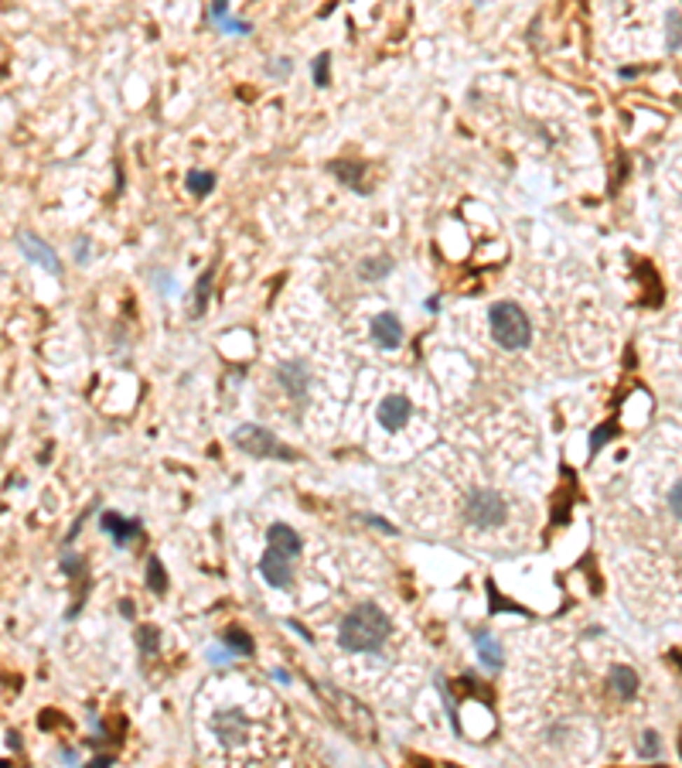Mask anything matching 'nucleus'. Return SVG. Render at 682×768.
Listing matches in <instances>:
<instances>
[{"mask_svg":"<svg viewBox=\"0 0 682 768\" xmlns=\"http://www.w3.org/2000/svg\"><path fill=\"white\" fill-rule=\"evenodd\" d=\"M209 662H211V666H225V662H229V656H225V652H218V649H209Z\"/></svg>","mask_w":682,"mask_h":768,"instance_id":"nucleus-32","label":"nucleus"},{"mask_svg":"<svg viewBox=\"0 0 682 768\" xmlns=\"http://www.w3.org/2000/svg\"><path fill=\"white\" fill-rule=\"evenodd\" d=\"M14 242L21 246V253H25L31 263L45 266L48 273H62V260L55 256V249L45 239H38L34 233H27V229H18V233H14Z\"/></svg>","mask_w":682,"mask_h":768,"instance_id":"nucleus-6","label":"nucleus"},{"mask_svg":"<svg viewBox=\"0 0 682 768\" xmlns=\"http://www.w3.org/2000/svg\"><path fill=\"white\" fill-rule=\"evenodd\" d=\"M426 311L437 315V311H440V297H430V301H426Z\"/></svg>","mask_w":682,"mask_h":768,"instance_id":"nucleus-34","label":"nucleus"},{"mask_svg":"<svg viewBox=\"0 0 682 768\" xmlns=\"http://www.w3.org/2000/svg\"><path fill=\"white\" fill-rule=\"evenodd\" d=\"M260 574H263V581L270 584V587H277V591L290 587V556L280 554L277 547H266L260 556Z\"/></svg>","mask_w":682,"mask_h":768,"instance_id":"nucleus-8","label":"nucleus"},{"mask_svg":"<svg viewBox=\"0 0 682 768\" xmlns=\"http://www.w3.org/2000/svg\"><path fill=\"white\" fill-rule=\"evenodd\" d=\"M147 587H151L154 594H164V591H167V574H164V563H160L158 556L147 560Z\"/></svg>","mask_w":682,"mask_h":768,"instance_id":"nucleus-22","label":"nucleus"},{"mask_svg":"<svg viewBox=\"0 0 682 768\" xmlns=\"http://www.w3.org/2000/svg\"><path fill=\"white\" fill-rule=\"evenodd\" d=\"M314 690L321 693V700L328 704L331 717L338 720L348 734H355L359 741H372V738H375V724H372L368 711L355 700V697H348V693L335 690L331 683H314Z\"/></svg>","mask_w":682,"mask_h":768,"instance_id":"nucleus-3","label":"nucleus"},{"mask_svg":"<svg viewBox=\"0 0 682 768\" xmlns=\"http://www.w3.org/2000/svg\"><path fill=\"white\" fill-rule=\"evenodd\" d=\"M287 625H290V629H297V636H300V638H307V642H311V632H307V629H304L300 622H293V618H290Z\"/></svg>","mask_w":682,"mask_h":768,"instance_id":"nucleus-33","label":"nucleus"},{"mask_svg":"<svg viewBox=\"0 0 682 768\" xmlns=\"http://www.w3.org/2000/svg\"><path fill=\"white\" fill-rule=\"evenodd\" d=\"M331 171L338 174L345 185L352 188V191H359V195H366V185H362V174H366V164H359V160H335L331 164Z\"/></svg>","mask_w":682,"mask_h":768,"instance_id":"nucleus-16","label":"nucleus"},{"mask_svg":"<svg viewBox=\"0 0 682 768\" xmlns=\"http://www.w3.org/2000/svg\"><path fill=\"white\" fill-rule=\"evenodd\" d=\"M222 642H225V649H229L232 656H253V652H256L253 638L246 636L242 629H225V632H222Z\"/></svg>","mask_w":682,"mask_h":768,"instance_id":"nucleus-17","label":"nucleus"},{"mask_svg":"<svg viewBox=\"0 0 682 768\" xmlns=\"http://www.w3.org/2000/svg\"><path fill=\"white\" fill-rule=\"evenodd\" d=\"M488 324H492V338L505 348V352H522L532 342V321L515 301H499L488 311Z\"/></svg>","mask_w":682,"mask_h":768,"instance_id":"nucleus-2","label":"nucleus"},{"mask_svg":"<svg viewBox=\"0 0 682 768\" xmlns=\"http://www.w3.org/2000/svg\"><path fill=\"white\" fill-rule=\"evenodd\" d=\"M246 714L242 711H218V714H211L209 727L215 731V738H222L225 744H232L242 738V731H246Z\"/></svg>","mask_w":682,"mask_h":768,"instance_id":"nucleus-12","label":"nucleus"},{"mask_svg":"<svg viewBox=\"0 0 682 768\" xmlns=\"http://www.w3.org/2000/svg\"><path fill=\"white\" fill-rule=\"evenodd\" d=\"M99 526H103V533H109V536H113V543H116V547H130L133 540L144 533L140 519H123V516H116V512H103Z\"/></svg>","mask_w":682,"mask_h":768,"instance_id":"nucleus-11","label":"nucleus"},{"mask_svg":"<svg viewBox=\"0 0 682 768\" xmlns=\"http://www.w3.org/2000/svg\"><path fill=\"white\" fill-rule=\"evenodd\" d=\"M682 48V14H669V52Z\"/></svg>","mask_w":682,"mask_h":768,"instance_id":"nucleus-25","label":"nucleus"},{"mask_svg":"<svg viewBox=\"0 0 682 768\" xmlns=\"http://www.w3.org/2000/svg\"><path fill=\"white\" fill-rule=\"evenodd\" d=\"M311 76H314V85L317 89H328L331 85V52H321L314 58V65H311Z\"/></svg>","mask_w":682,"mask_h":768,"instance_id":"nucleus-21","label":"nucleus"},{"mask_svg":"<svg viewBox=\"0 0 682 768\" xmlns=\"http://www.w3.org/2000/svg\"><path fill=\"white\" fill-rule=\"evenodd\" d=\"M488 598H492V611H495V615H499L501 608H505V611H515V615H525L522 608H515V605H508L505 598H499V591H495V584H488Z\"/></svg>","mask_w":682,"mask_h":768,"instance_id":"nucleus-28","label":"nucleus"},{"mask_svg":"<svg viewBox=\"0 0 682 768\" xmlns=\"http://www.w3.org/2000/svg\"><path fill=\"white\" fill-rule=\"evenodd\" d=\"M270 72H277V76H290V62H287V58L273 62V65H270Z\"/></svg>","mask_w":682,"mask_h":768,"instance_id":"nucleus-31","label":"nucleus"},{"mask_svg":"<svg viewBox=\"0 0 682 768\" xmlns=\"http://www.w3.org/2000/svg\"><path fill=\"white\" fill-rule=\"evenodd\" d=\"M273 676H277L280 683H290V673H284V669H273Z\"/></svg>","mask_w":682,"mask_h":768,"instance_id":"nucleus-38","label":"nucleus"},{"mask_svg":"<svg viewBox=\"0 0 682 768\" xmlns=\"http://www.w3.org/2000/svg\"><path fill=\"white\" fill-rule=\"evenodd\" d=\"M266 543H270V547H277L280 554H287L290 560H293V556H297V554H300V550H304V543H300V536H297V533L290 530L287 523H273V526L266 530Z\"/></svg>","mask_w":682,"mask_h":768,"instance_id":"nucleus-13","label":"nucleus"},{"mask_svg":"<svg viewBox=\"0 0 682 768\" xmlns=\"http://www.w3.org/2000/svg\"><path fill=\"white\" fill-rule=\"evenodd\" d=\"M464 516H468V523L478 526V530H492V526H501V523H505L508 505H505V499H501L499 492H492V488H474L471 495H468V502H464Z\"/></svg>","mask_w":682,"mask_h":768,"instance_id":"nucleus-5","label":"nucleus"},{"mask_svg":"<svg viewBox=\"0 0 682 768\" xmlns=\"http://www.w3.org/2000/svg\"><path fill=\"white\" fill-rule=\"evenodd\" d=\"M389 632H393L389 615L372 601H362L359 608H352L341 618L338 645L345 652H379L386 645Z\"/></svg>","mask_w":682,"mask_h":768,"instance_id":"nucleus-1","label":"nucleus"},{"mask_svg":"<svg viewBox=\"0 0 682 768\" xmlns=\"http://www.w3.org/2000/svg\"><path fill=\"white\" fill-rule=\"evenodd\" d=\"M277 379H280V386L287 390V397L304 399L307 397V386H311V369H307L304 359H290V362H280V366H277Z\"/></svg>","mask_w":682,"mask_h":768,"instance_id":"nucleus-7","label":"nucleus"},{"mask_svg":"<svg viewBox=\"0 0 682 768\" xmlns=\"http://www.w3.org/2000/svg\"><path fill=\"white\" fill-rule=\"evenodd\" d=\"M184 188H188L191 195H209L211 188H215V174H211V171H198V167H195V171H188V174H184Z\"/></svg>","mask_w":682,"mask_h":768,"instance_id":"nucleus-18","label":"nucleus"},{"mask_svg":"<svg viewBox=\"0 0 682 768\" xmlns=\"http://www.w3.org/2000/svg\"><path fill=\"white\" fill-rule=\"evenodd\" d=\"M368 335H372V342L379 345V348H386V352H396L399 345H403V324L396 318L393 311H382V315H375L372 324H368Z\"/></svg>","mask_w":682,"mask_h":768,"instance_id":"nucleus-10","label":"nucleus"},{"mask_svg":"<svg viewBox=\"0 0 682 768\" xmlns=\"http://www.w3.org/2000/svg\"><path fill=\"white\" fill-rule=\"evenodd\" d=\"M410 413H413V403H410L406 397H399V393H393V397H386L382 403H379V410H375V420L382 424V430L396 434V430H403V427H406Z\"/></svg>","mask_w":682,"mask_h":768,"instance_id":"nucleus-9","label":"nucleus"},{"mask_svg":"<svg viewBox=\"0 0 682 768\" xmlns=\"http://www.w3.org/2000/svg\"><path fill=\"white\" fill-rule=\"evenodd\" d=\"M614 430H618V427H614V420H607V424L597 427V430L590 434V454H597V451H601L604 444L611 441V434H614Z\"/></svg>","mask_w":682,"mask_h":768,"instance_id":"nucleus-24","label":"nucleus"},{"mask_svg":"<svg viewBox=\"0 0 682 768\" xmlns=\"http://www.w3.org/2000/svg\"><path fill=\"white\" fill-rule=\"evenodd\" d=\"M607 683L614 690V697H621V700H634L638 697V673L631 669V666H614L611 669V676H607Z\"/></svg>","mask_w":682,"mask_h":768,"instance_id":"nucleus-15","label":"nucleus"},{"mask_svg":"<svg viewBox=\"0 0 682 768\" xmlns=\"http://www.w3.org/2000/svg\"><path fill=\"white\" fill-rule=\"evenodd\" d=\"M362 519H366V523H372V526H375V530H382V533H396L393 526H389V523H382V519H379V516H362Z\"/></svg>","mask_w":682,"mask_h":768,"instance_id":"nucleus-30","label":"nucleus"},{"mask_svg":"<svg viewBox=\"0 0 682 768\" xmlns=\"http://www.w3.org/2000/svg\"><path fill=\"white\" fill-rule=\"evenodd\" d=\"M92 765H113V755H96V762Z\"/></svg>","mask_w":682,"mask_h":768,"instance_id":"nucleus-36","label":"nucleus"},{"mask_svg":"<svg viewBox=\"0 0 682 768\" xmlns=\"http://www.w3.org/2000/svg\"><path fill=\"white\" fill-rule=\"evenodd\" d=\"M209 291H211V270H205V277H198V284H195V294H191V318H198L202 311H205V304H209Z\"/></svg>","mask_w":682,"mask_h":768,"instance_id":"nucleus-19","label":"nucleus"},{"mask_svg":"<svg viewBox=\"0 0 682 768\" xmlns=\"http://www.w3.org/2000/svg\"><path fill=\"white\" fill-rule=\"evenodd\" d=\"M225 11H229V0H211L209 7V18L218 25V21H225Z\"/></svg>","mask_w":682,"mask_h":768,"instance_id":"nucleus-29","label":"nucleus"},{"mask_svg":"<svg viewBox=\"0 0 682 768\" xmlns=\"http://www.w3.org/2000/svg\"><path fill=\"white\" fill-rule=\"evenodd\" d=\"M137 645H140V652L144 656H158L160 649V632L154 625H144V629H137Z\"/></svg>","mask_w":682,"mask_h":768,"instance_id":"nucleus-23","label":"nucleus"},{"mask_svg":"<svg viewBox=\"0 0 682 768\" xmlns=\"http://www.w3.org/2000/svg\"><path fill=\"white\" fill-rule=\"evenodd\" d=\"M120 615H127V618H133V605H130V601H120Z\"/></svg>","mask_w":682,"mask_h":768,"instance_id":"nucleus-35","label":"nucleus"},{"mask_svg":"<svg viewBox=\"0 0 682 768\" xmlns=\"http://www.w3.org/2000/svg\"><path fill=\"white\" fill-rule=\"evenodd\" d=\"M359 270H362L366 280H382V277L393 270V256H372V260H366Z\"/></svg>","mask_w":682,"mask_h":768,"instance_id":"nucleus-20","label":"nucleus"},{"mask_svg":"<svg viewBox=\"0 0 682 768\" xmlns=\"http://www.w3.org/2000/svg\"><path fill=\"white\" fill-rule=\"evenodd\" d=\"M471 638H474V645H478V656H481V662H485L492 673H499V669H501V645H499V638L492 636L488 629H474Z\"/></svg>","mask_w":682,"mask_h":768,"instance_id":"nucleus-14","label":"nucleus"},{"mask_svg":"<svg viewBox=\"0 0 682 768\" xmlns=\"http://www.w3.org/2000/svg\"><path fill=\"white\" fill-rule=\"evenodd\" d=\"M669 512H672V516L682 523V478L672 485V488H669Z\"/></svg>","mask_w":682,"mask_h":768,"instance_id":"nucleus-27","label":"nucleus"},{"mask_svg":"<svg viewBox=\"0 0 682 768\" xmlns=\"http://www.w3.org/2000/svg\"><path fill=\"white\" fill-rule=\"evenodd\" d=\"M641 758H658V751H662V741H658V734L655 731H645L641 734Z\"/></svg>","mask_w":682,"mask_h":768,"instance_id":"nucleus-26","label":"nucleus"},{"mask_svg":"<svg viewBox=\"0 0 682 768\" xmlns=\"http://www.w3.org/2000/svg\"><path fill=\"white\" fill-rule=\"evenodd\" d=\"M634 76H638V69H631V65H625V69H621V79H634Z\"/></svg>","mask_w":682,"mask_h":768,"instance_id":"nucleus-37","label":"nucleus"},{"mask_svg":"<svg viewBox=\"0 0 682 768\" xmlns=\"http://www.w3.org/2000/svg\"><path fill=\"white\" fill-rule=\"evenodd\" d=\"M232 444L239 451H246V454H253V458H277V461H293L297 458V451L287 448V444H280L266 427L260 424H239L232 430Z\"/></svg>","mask_w":682,"mask_h":768,"instance_id":"nucleus-4","label":"nucleus"}]
</instances>
